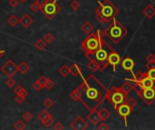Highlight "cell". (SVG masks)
<instances>
[{"label":"cell","instance_id":"f1b7e54d","mask_svg":"<svg viewBox=\"0 0 155 130\" xmlns=\"http://www.w3.org/2000/svg\"><path fill=\"white\" fill-rule=\"evenodd\" d=\"M58 72L63 76V77H67L69 74H70V69H69V67L66 65V64H64V65H63L60 69H59V71H58Z\"/></svg>","mask_w":155,"mask_h":130},{"label":"cell","instance_id":"277c9868","mask_svg":"<svg viewBox=\"0 0 155 130\" xmlns=\"http://www.w3.org/2000/svg\"><path fill=\"white\" fill-rule=\"evenodd\" d=\"M104 35L107 36L114 44L119 43L128 34V30L116 18L112 20V23L104 31Z\"/></svg>","mask_w":155,"mask_h":130},{"label":"cell","instance_id":"f6af8a7d","mask_svg":"<svg viewBox=\"0 0 155 130\" xmlns=\"http://www.w3.org/2000/svg\"><path fill=\"white\" fill-rule=\"evenodd\" d=\"M8 4L11 7L13 8H16L19 5V0H9L8 1Z\"/></svg>","mask_w":155,"mask_h":130},{"label":"cell","instance_id":"8d00e7d4","mask_svg":"<svg viewBox=\"0 0 155 130\" xmlns=\"http://www.w3.org/2000/svg\"><path fill=\"white\" fill-rule=\"evenodd\" d=\"M132 109H134L136 106H137V101H136V100H134V98H129V99H127V100L125 101Z\"/></svg>","mask_w":155,"mask_h":130},{"label":"cell","instance_id":"6da1fadb","mask_svg":"<svg viewBox=\"0 0 155 130\" xmlns=\"http://www.w3.org/2000/svg\"><path fill=\"white\" fill-rule=\"evenodd\" d=\"M83 80L82 84L78 87L81 93L79 101L90 111L97 109L104 101L108 89L94 74L86 79L83 77Z\"/></svg>","mask_w":155,"mask_h":130},{"label":"cell","instance_id":"30bf717a","mask_svg":"<svg viewBox=\"0 0 155 130\" xmlns=\"http://www.w3.org/2000/svg\"><path fill=\"white\" fill-rule=\"evenodd\" d=\"M145 103L146 105H152L155 100V89L151 88V89H146L143 90V93L139 96Z\"/></svg>","mask_w":155,"mask_h":130},{"label":"cell","instance_id":"c3c4849f","mask_svg":"<svg viewBox=\"0 0 155 130\" xmlns=\"http://www.w3.org/2000/svg\"><path fill=\"white\" fill-rule=\"evenodd\" d=\"M54 130H63L64 129V126L61 122H57L54 125V128H53Z\"/></svg>","mask_w":155,"mask_h":130},{"label":"cell","instance_id":"52a82bcc","mask_svg":"<svg viewBox=\"0 0 155 130\" xmlns=\"http://www.w3.org/2000/svg\"><path fill=\"white\" fill-rule=\"evenodd\" d=\"M40 11L46 16V18L52 20L62 11V6L58 5L57 0H46L45 5L40 8Z\"/></svg>","mask_w":155,"mask_h":130},{"label":"cell","instance_id":"7a4b0ae2","mask_svg":"<svg viewBox=\"0 0 155 130\" xmlns=\"http://www.w3.org/2000/svg\"><path fill=\"white\" fill-rule=\"evenodd\" d=\"M104 31L98 29L96 33H91L88 34V36L82 42L81 49L84 52V55L87 59L93 57L100 49L104 42Z\"/></svg>","mask_w":155,"mask_h":130},{"label":"cell","instance_id":"7402d4cb","mask_svg":"<svg viewBox=\"0 0 155 130\" xmlns=\"http://www.w3.org/2000/svg\"><path fill=\"white\" fill-rule=\"evenodd\" d=\"M99 115H100V118H101L102 121H106L111 117L110 111L107 109H105V108H103L102 109L99 110Z\"/></svg>","mask_w":155,"mask_h":130},{"label":"cell","instance_id":"9c48e42d","mask_svg":"<svg viewBox=\"0 0 155 130\" xmlns=\"http://www.w3.org/2000/svg\"><path fill=\"white\" fill-rule=\"evenodd\" d=\"M1 71L7 77H13L18 71V69L17 65L12 60L9 59L3 64V66L1 67Z\"/></svg>","mask_w":155,"mask_h":130},{"label":"cell","instance_id":"44dd1931","mask_svg":"<svg viewBox=\"0 0 155 130\" xmlns=\"http://www.w3.org/2000/svg\"><path fill=\"white\" fill-rule=\"evenodd\" d=\"M18 71L21 72L22 74H25L30 71V66L25 62H21L19 65H17Z\"/></svg>","mask_w":155,"mask_h":130},{"label":"cell","instance_id":"681fc988","mask_svg":"<svg viewBox=\"0 0 155 130\" xmlns=\"http://www.w3.org/2000/svg\"><path fill=\"white\" fill-rule=\"evenodd\" d=\"M37 81L45 88V81H46V78H45V76H41V77L37 80Z\"/></svg>","mask_w":155,"mask_h":130},{"label":"cell","instance_id":"f907efd6","mask_svg":"<svg viewBox=\"0 0 155 130\" xmlns=\"http://www.w3.org/2000/svg\"><path fill=\"white\" fill-rule=\"evenodd\" d=\"M146 60L147 62H153V61H155V56L153 53H149L146 57Z\"/></svg>","mask_w":155,"mask_h":130},{"label":"cell","instance_id":"60d3db41","mask_svg":"<svg viewBox=\"0 0 155 130\" xmlns=\"http://www.w3.org/2000/svg\"><path fill=\"white\" fill-rule=\"evenodd\" d=\"M15 100L17 102V104H23L25 101V97H24L22 95H19V94H16V96L15 98Z\"/></svg>","mask_w":155,"mask_h":130},{"label":"cell","instance_id":"2e32d148","mask_svg":"<svg viewBox=\"0 0 155 130\" xmlns=\"http://www.w3.org/2000/svg\"><path fill=\"white\" fill-rule=\"evenodd\" d=\"M139 83L141 84V86L143 87V90L153 88L155 85L154 81H153L151 78H149V77H147V76H146L145 78H143V79Z\"/></svg>","mask_w":155,"mask_h":130},{"label":"cell","instance_id":"7bdbcfd3","mask_svg":"<svg viewBox=\"0 0 155 130\" xmlns=\"http://www.w3.org/2000/svg\"><path fill=\"white\" fill-rule=\"evenodd\" d=\"M33 88H34V90H36V91H40L42 89H44V87L36 81H35L34 83H33Z\"/></svg>","mask_w":155,"mask_h":130},{"label":"cell","instance_id":"e0dca14e","mask_svg":"<svg viewBox=\"0 0 155 130\" xmlns=\"http://www.w3.org/2000/svg\"><path fill=\"white\" fill-rule=\"evenodd\" d=\"M88 60H89V63L87 64V67H88L93 72H95V71H101V66H100L99 62H98L95 59H94V58H89Z\"/></svg>","mask_w":155,"mask_h":130},{"label":"cell","instance_id":"836d02e7","mask_svg":"<svg viewBox=\"0 0 155 130\" xmlns=\"http://www.w3.org/2000/svg\"><path fill=\"white\" fill-rule=\"evenodd\" d=\"M54 123V119H53L52 116H50L48 119H46L43 122V124H44V126H45V128H50Z\"/></svg>","mask_w":155,"mask_h":130},{"label":"cell","instance_id":"4316f807","mask_svg":"<svg viewBox=\"0 0 155 130\" xmlns=\"http://www.w3.org/2000/svg\"><path fill=\"white\" fill-rule=\"evenodd\" d=\"M120 88H121V90H122L124 93H126L127 95H128V94L133 90V86H132V85H131L127 81H125V82H124V83Z\"/></svg>","mask_w":155,"mask_h":130},{"label":"cell","instance_id":"d6a6232c","mask_svg":"<svg viewBox=\"0 0 155 130\" xmlns=\"http://www.w3.org/2000/svg\"><path fill=\"white\" fill-rule=\"evenodd\" d=\"M54 100H53L52 99H50V98H47V99H45V101L43 102V105H44L45 107H46L47 109H50V108H52V107L54 106Z\"/></svg>","mask_w":155,"mask_h":130},{"label":"cell","instance_id":"d590c367","mask_svg":"<svg viewBox=\"0 0 155 130\" xmlns=\"http://www.w3.org/2000/svg\"><path fill=\"white\" fill-rule=\"evenodd\" d=\"M133 90H134L135 91H136V93L140 96L142 93H143V87L141 86V84L139 83V82H137L134 87H133Z\"/></svg>","mask_w":155,"mask_h":130},{"label":"cell","instance_id":"ba28073f","mask_svg":"<svg viewBox=\"0 0 155 130\" xmlns=\"http://www.w3.org/2000/svg\"><path fill=\"white\" fill-rule=\"evenodd\" d=\"M117 114L124 119V125L125 127H127L128 123H127V119L128 117L134 112V109H132L126 102L121 104L120 106H118L115 109H114Z\"/></svg>","mask_w":155,"mask_h":130},{"label":"cell","instance_id":"5bb4252c","mask_svg":"<svg viewBox=\"0 0 155 130\" xmlns=\"http://www.w3.org/2000/svg\"><path fill=\"white\" fill-rule=\"evenodd\" d=\"M87 119L94 126H96L97 124L100 123V121H102L101 120V118H100V115H99V111L97 109H94V110L90 111V114L87 116Z\"/></svg>","mask_w":155,"mask_h":130},{"label":"cell","instance_id":"cb8c5ba5","mask_svg":"<svg viewBox=\"0 0 155 130\" xmlns=\"http://www.w3.org/2000/svg\"><path fill=\"white\" fill-rule=\"evenodd\" d=\"M46 45H47V43H46V42H45L44 39H39V40H37L36 43H35V47L37 50H39V51H43L44 49H45Z\"/></svg>","mask_w":155,"mask_h":130},{"label":"cell","instance_id":"8fae6325","mask_svg":"<svg viewBox=\"0 0 155 130\" xmlns=\"http://www.w3.org/2000/svg\"><path fill=\"white\" fill-rule=\"evenodd\" d=\"M71 128L74 130H85L88 128L89 124L81 116L75 118V119L70 124Z\"/></svg>","mask_w":155,"mask_h":130},{"label":"cell","instance_id":"11a10c76","mask_svg":"<svg viewBox=\"0 0 155 130\" xmlns=\"http://www.w3.org/2000/svg\"><path fill=\"white\" fill-rule=\"evenodd\" d=\"M154 89H155V85H154Z\"/></svg>","mask_w":155,"mask_h":130},{"label":"cell","instance_id":"bcb514c9","mask_svg":"<svg viewBox=\"0 0 155 130\" xmlns=\"http://www.w3.org/2000/svg\"><path fill=\"white\" fill-rule=\"evenodd\" d=\"M97 129L98 130H108L109 129V127L104 123V122H102V123H99V126L97 127Z\"/></svg>","mask_w":155,"mask_h":130},{"label":"cell","instance_id":"3957f363","mask_svg":"<svg viewBox=\"0 0 155 130\" xmlns=\"http://www.w3.org/2000/svg\"><path fill=\"white\" fill-rule=\"evenodd\" d=\"M119 13V8L110 0L99 1L95 9V19L101 24L110 23Z\"/></svg>","mask_w":155,"mask_h":130},{"label":"cell","instance_id":"1f68e13d","mask_svg":"<svg viewBox=\"0 0 155 130\" xmlns=\"http://www.w3.org/2000/svg\"><path fill=\"white\" fill-rule=\"evenodd\" d=\"M44 40L46 42V43H53L54 41V36L51 33H47L44 36Z\"/></svg>","mask_w":155,"mask_h":130},{"label":"cell","instance_id":"f35d334b","mask_svg":"<svg viewBox=\"0 0 155 130\" xmlns=\"http://www.w3.org/2000/svg\"><path fill=\"white\" fill-rule=\"evenodd\" d=\"M6 85L8 88H14L16 85V81L13 79V77H8V80L6 81Z\"/></svg>","mask_w":155,"mask_h":130},{"label":"cell","instance_id":"4fadbf2b","mask_svg":"<svg viewBox=\"0 0 155 130\" xmlns=\"http://www.w3.org/2000/svg\"><path fill=\"white\" fill-rule=\"evenodd\" d=\"M121 66L126 71H131L133 73V71H134V67L136 66V63L132 58L126 57L123 61H121Z\"/></svg>","mask_w":155,"mask_h":130},{"label":"cell","instance_id":"816d5d0a","mask_svg":"<svg viewBox=\"0 0 155 130\" xmlns=\"http://www.w3.org/2000/svg\"><path fill=\"white\" fill-rule=\"evenodd\" d=\"M35 1H36V3L39 5V6H40V8H41V7L45 5V3L46 0H35Z\"/></svg>","mask_w":155,"mask_h":130},{"label":"cell","instance_id":"b9f144b4","mask_svg":"<svg viewBox=\"0 0 155 130\" xmlns=\"http://www.w3.org/2000/svg\"><path fill=\"white\" fill-rule=\"evenodd\" d=\"M146 75H147V77L151 78L153 81H155V69L148 70V71L146 72Z\"/></svg>","mask_w":155,"mask_h":130},{"label":"cell","instance_id":"db71d44e","mask_svg":"<svg viewBox=\"0 0 155 130\" xmlns=\"http://www.w3.org/2000/svg\"><path fill=\"white\" fill-rule=\"evenodd\" d=\"M19 1H20V2H22V3H25L27 0H19Z\"/></svg>","mask_w":155,"mask_h":130},{"label":"cell","instance_id":"ac0fdd59","mask_svg":"<svg viewBox=\"0 0 155 130\" xmlns=\"http://www.w3.org/2000/svg\"><path fill=\"white\" fill-rule=\"evenodd\" d=\"M143 13L144 14V15L149 18V19H152L153 18L155 15V6L153 5H148L143 10Z\"/></svg>","mask_w":155,"mask_h":130},{"label":"cell","instance_id":"9a60e30c","mask_svg":"<svg viewBox=\"0 0 155 130\" xmlns=\"http://www.w3.org/2000/svg\"><path fill=\"white\" fill-rule=\"evenodd\" d=\"M33 23H34L33 18H32L30 15H28L27 14H25L19 19V24H20L23 27H25V28H28Z\"/></svg>","mask_w":155,"mask_h":130},{"label":"cell","instance_id":"8992f818","mask_svg":"<svg viewBox=\"0 0 155 130\" xmlns=\"http://www.w3.org/2000/svg\"><path fill=\"white\" fill-rule=\"evenodd\" d=\"M113 51H114V50L104 41V43L102 44V46L100 47V49L94 53V55L93 57H91V58L95 59L99 62V64L101 66V71H104L110 65L109 62H108V56Z\"/></svg>","mask_w":155,"mask_h":130},{"label":"cell","instance_id":"83f0119b","mask_svg":"<svg viewBox=\"0 0 155 130\" xmlns=\"http://www.w3.org/2000/svg\"><path fill=\"white\" fill-rule=\"evenodd\" d=\"M70 98L74 100V101H79L80 100V98H81V93H80V90L77 89L74 90L71 93H70Z\"/></svg>","mask_w":155,"mask_h":130},{"label":"cell","instance_id":"484cf974","mask_svg":"<svg viewBox=\"0 0 155 130\" xmlns=\"http://www.w3.org/2000/svg\"><path fill=\"white\" fill-rule=\"evenodd\" d=\"M50 116H51V114L48 112V110L44 109V110H42V111L37 115V118H38V119L43 123V122H44L46 119H48Z\"/></svg>","mask_w":155,"mask_h":130},{"label":"cell","instance_id":"f546056e","mask_svg":"<svg viewBox=\"0 0 155 130\" xmlns=\"http://www.w3.org/2000/svg\"><path fill=\"white\" fill-rule=\"evenodd\" d=\"M7 23H8L12 27H15V26H16V25L19 24V19H18L15 14H12V15L7 19Z\"/></svg>","mask_w":155,"mask_h":130},{"label":"cell","instance_id":"d6986e66","mask_svg":"<svg viewBox=\"0 0 155 130\" xmlns=\"http://www.w3.org/2000/svg\"><path fill=\"white\" fill-rule=\"evenodd\" d=\"M94 28V25H93L89 21L84 22V23L82 24V26H81V30H82L84 33H86V34H90L91 33H93Z\"/></svg>","mask_w":155,"mask_h":130},{"label":"cell","instance_id":"e575fe53","mask_svg":"<svg viewBox=\"0 0 155 130\" xmlns=\"http://www.w3.org/2000/svg\"><path fill=\"white\" fill-rule=\"evenodd\" d=\"M54 87V81L51 79H47L46 78V81H45V88L47 89V90H51Z\"/></svg>","mask_w":155,"mask_h":130},{"label":"cell","instance_id":"ffe728a7","mask_svg":"<svg viewBox=\"0 0 155 130\" xmlns=\"http://www.w3.org/2000/svg\"><path fill=\"white\" fill-rule=\"evenodd\" d=\"M69 69H70V74H72L74 77H77L79 75L82 76V69L77 63H74Z\"/></svg>","mask_w":155,"mask_h":130},{"label":"cell","instance_id":"d4e9b609","mask_svg":"<svg viewBox=\"0 0 155 130\" xmlns=\"http://www.w3.org/2000/svg\"><path fill=\"white\" fill-rule=\"evenodd\" d=\"M14 92H15V94H19V95H22V96H24V97H26V96L28 95L27 91H26V90H25V88H24L23 86H21V85L15 86V90H14Z\"/></svg>","mask_w":155,"mask_h":130},{"label":"cell","instance_id":"5b68a950","mask_svg":"<svg viewBox=\"0 0 155 130\" xmlns=\"http://www.w3.org/2000/svg\"><path fill=\"white\" fill-rule=\"evenodd\" d=\"M127 99H128V95L124 93L121 90V88L114 86L111 89L107 90L105 100H107L114 106V109L121 104L124 103L127 100Z\"/></svg>","mask_w":155,"mask_h":130},{"label":"cell","instance_id":"f5cc1de1","mask_svg":"<svg viewBox=\"0 0 155 130\" xmlns=\"http://www.w3.org/2000/svg\"><path fill=\"white\" fill-rule=\"evenodd\" d=\"M5 50H1V49H0V59L5 55Z\"/></svg>","mask_w":155,"mask_h":130},{"label":"cell","instance_id":"7c38bea8","mask_svg":"<svg viewBox=\"0 0 155 130\" xmlns=\"http://www.w3.org/2000/svg\"><path fill=\"white\" fill-rule=\"evenodd\" d=\"M121 61H122V59H121L120 54L115 51H113L108 56L109 64L113 66V71H116V67L121 63Z\"/></svg>","mask_w":155,"mask_h":130},{"label":"cell","instance_id":"603a6c76","mask_svg":"<svg viewBox=\"0 0 155 130\" xmlns=\"http://www.w3.org/2000/svg\"><path fill=\"white\" fill-rule=\"evenodd\" d=\"M147 75H146V72H143V71H137L136 73H134L133 72V79L136 81V82H140L143 78H145Z\"/></svg>","mask_w":155,"mask_h":130},{"label":"cell","instance_id":"4dcf8cb0","mask_svg":"<svg viewBox=\"0 0 155 130\" xmlns=\"http://www.w3.org/2000/svg\"><path fill=\"white\" fill-rule=\"evenodd\" d=\"M14 128L17 130H24L26 128V124H25V122H24L23 120H17V121L15 123Z\"/></svg>","mask_w":155,"mask_h":130},{"label":"cell","instance_id":"7dc6e473","mask_svg":"<svg viewBox=\"0 0 155 130\" xmlns=\"http://www.w3.org/2000/svg\"><path fill=\"white\" fill-rule=\"evenodd\" d=\"M147 70H151V69H155V61L153 62H148L145 65Z\"/></svg>","mask_w":155,"mask_h":130},{"label":"cell","instance_id":"74e56055","mask_svg":"<svg viewBox=\"0 0 155 130\" xmlns=\"http://www.w3.org/2000/svg\"><path fill=\"white\" fill-rule=\"evenodd\" d=\"M23 119H24L25 122H29V121H31V120L33 119V115H32V113H31V112H29V111L25 112V113H24V115H23Z\"/></svg>","mask_w":155,"mask_h":130},{"label":"cell","instance_id":"ee69618b","mask_svg":"<svg viewBox=\"0 0 155 130\" xmlns=\"http://www.w3.org/2000/svg\"><path fill=\"white\" fill-rule=\"evenodd\" d=\"M30 8H31V10H32L33 12H37L38 10H40V6H39V5L36 3V1H35V2L30 5Z\"/></svg>","mask_w":155,"mask_h":130},{"label":"cell","instance_id":"ab89813d","mask_svg":"<svg viewBox=\"0 0 155 130\" xmlns=\"http://www.w3.org/2000/svg\"><path fill=\"white\" fill-rule=\"evenodd\" d=\"M81 6V4L77 1V0H74L71 4H70V7L73 10H78Z\"/></svg>","mask_w":155,"mask_h":130}]
</instances>
